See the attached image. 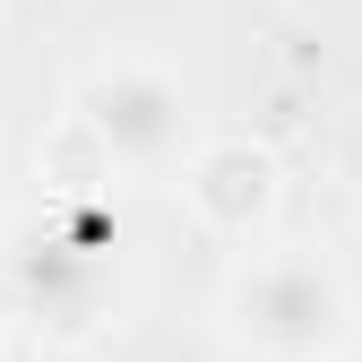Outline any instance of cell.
I'll list each match as a JSON object with an SVG mask.
<instances>
[{
	"label": "cell",
	"instance_id": "cell-2",
	"mask_svg": "<svg viewBox=\"0 0 362 362\" xmlns=\"http://www.w3.org/2000/svg\"><path fill=\"white\" fill-rule=\"evenodd\" d=\"M69 112L95 129V147L112 164H139V173H156V164H173L190 147V95H181V78L164 61H129V52L95 61L78 78Z\"/></svg>",
	"mask_w": 362,
	"mask_h": 362
},
{
	"label": "cell",
	"instance_id": "cell-5",
	"mask_svg": "<svg viewBox=\"0 0 362 362\" xmlns=\"http://www.w3.org/2000/svg\"><path fill=\"white\" fill-rule=\"evenodd\" d=\"M0 362H9V320H0Z\"/></svg>",
	"mask_w": 362,
	"mask_h": 362
},
{
	"label": "cell",
	"instance_id": "cell-1",
	"mask_svg": "<svg viewBox=\"0 0 362 362\" xmlns=\"http://www.w3.org/2000/svg\"><path fill=\"white\" fill-rule=\"evenodd\" d=\"M224 328L259 362H328L354 337V285H345L337 259L302 250V242L250 250L224 276Z\"/></svg>",
	"mask_w": 362,
	"mask_h": 362
},
{
	"label": "cell",
	"instance_id": "cell-3",
	"mask_svg": "<svg viewBox=\"0 0 362 362\" xmlns=\"http://www.w3.org/2000/svg\"><path fill=\"white\" fill-rule=\"evenodd\" d=\"M181 199H190V216L207 224L216 242H259L267 216H276V199H285V173H276V156H267L259 139L224 129V139H199L190 147Z\"/></svg>",
	"mask_w": 362,
	"mask_h": 362
},
{
	"label": "cell",
	"instance_id": "cell-4",
	"mask_svg": "<svg viewBox=\"0 0 362 362\" xmlns=\"http://www.w3.org/2000/svg\"><path fill=\"white\" fill-rule=\"evenodd\" d=\"M9 302L35 328H52V337H86L104 320V250L52 216L35 242L9 250Z\"/></svg>",
	"mask_w": 362,
	"mask_h": 362
}]
</instances>
